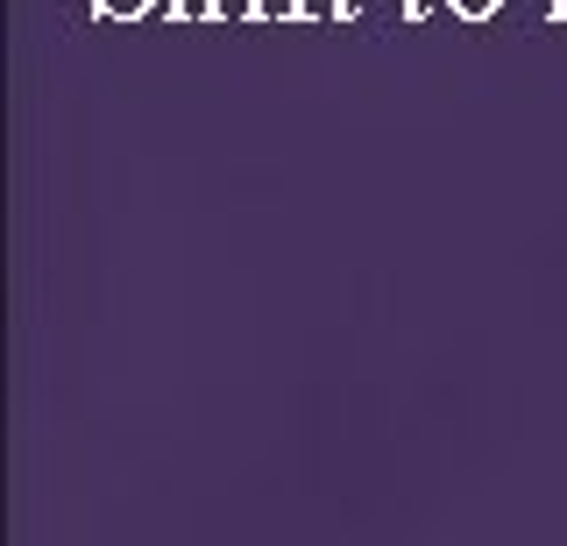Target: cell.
<instances>
[{"mask_svg": "<svg viewBox=\"0 0 567 546\" xmlns=\"http://www.w3.org/2000/svg\"><path fill=\"white\" fill-rule=\"evenodd\" d=\"M150 8H156V0H93V14H100V22H142Z\"/></svg>", "mask_w": 567, "mask_h": 546, "instance_id": "obj_1", "label": "cell"}, {"mask_svg": "<svg viewBox=\"0 0 567 546\" xmlns=\"http://www.w3.org/2000/svg\"><path fill=\"white\" fill-rule=\"evenodd\" d=\"M447 8L461 14V22H489V14L504 8V0H447Z\"/></svg>", "mask_w": 567, "mask_h": 546, "instance_id": "obj_2", "label": "cell"}, {"mask_svg": "<svg viewBox=\"0 0 567 546\" xmlns=\"http://www.w3.org/2000/svg\"><path fill=\"white\" fill-rule=\"evenodd\" d=\"M419 14H425V0H404V22H419Z\"/></svg>", "mask_w": 567, "mask_h": 546, "instance_id": "obj_3", "label": "cell"}, {"mask_svg": "<svg viewBox=\"0 0 567 546\" xmlns=\"http://www.w3.org/2000/svg\"><path fill=\"white\" fill-rule=\"evenodd\" d=\"M554 22H567V0H554Z\"/></svg>", "mask_w": 567, "mask_h": 546, "instance_id": "obj_4", "label": "cell"}]
</instances>
